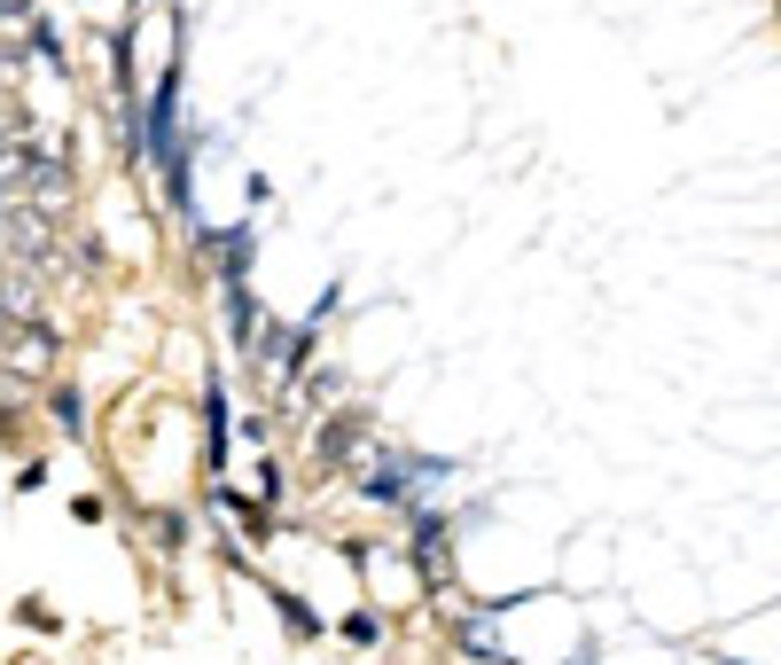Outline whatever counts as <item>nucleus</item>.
<instances>
[{
	"mask_svg": "<svg viewBox=\"0 0 781 665\" xmlns=\"http://www.w3.org/2000/svg\"><path fill=\"white\" fill-rule=\"evenodd\" d=\"M204 423H212V447H204V454H212V470H219V462H227V400H219V384L204 392Z\"/></svg>",
	"mask_w": 781,
	"mask_h": 665,
	"instance_id": "obj_1",
	"label": "nucleus"
},
{
	"mask_svg": "<svg viewBox=\"0 0 781 665\" xmlns=\"http://www.w3.org/2000/svg\"><path fill=\"white\" fill-rule=\"evenodd\" d=\"M345 634H352V642H375V634H383V619H375V610H352Z\"/></svg>",
	"mask_w": 781,
	"mask_h": 665,
	"instance_id": "obj_2",
	"label": "nucleus"
},
{
	"mask_svg": "<svg viewBox=\"0 0 781 665\" xmlns=\"http://www.w3.org/2000/svg\"><path fill=\"white\" fill-rule=\"evenodd\" d=\"M56 415H63V431H79V415H86V407H79V392H71V384L56 392Z\"/></svg>",
	"mask_w": 781,
	"mask_h": 665,
	"instance_id": "obj_3",
	"label": "nucleus"
}]
</instances>
